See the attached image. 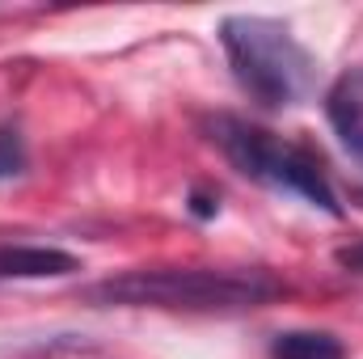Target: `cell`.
I'll return each instance as SVG.
<instances>
[{
    "instance_id": "cell-4",
    "label": "cell",
    "mask_w": 363,
    "mask_h": 359,
    "mask_svg": "<svg viewBox=\"0 0 363 359\" xmlns=\"http://www.w3.org/2000/svg\"><path fill=\"white\" fill-rule=\"evenodd\" d=\"M325 118L338 136V144L359 161L363 170V64L359 68H347L330 93H325Z\"/></svg>"
},
{
    "instance_id": "cell-6",
    "label": "cell",
    "mask_w": 363,
    "mask_h": 359,
    "mask_svg": "<svg viewBox=\"0 0 363 359\" xmlns=\"http://www.w3.org/2000/svg\"><path fill=\"white\" fill-rule=\"evenodd\" d=\"M271 359H347V347L325 330H283L271 338Z\"/></svg>"
},
{
    "instance_id": "cell-3",
    "label": "cell",
    "mask_w": 363,
    "mask_h": 359,
    "mask_svg": "<svg viewBox=\"0 0 363 359\" xmlns=\"http://www.w3.org/2000/svg\"><path fill=\"white\" fill-rule=\"evenodd\" d=\"M211 140L233 161V170L245 174L250 182H262V186L283 190V194H300L313 207H321L330 216H342V203H338L334 186H330L321 161L308 148L287 144L283 136H274L258 123H245L237 114H216L211 118Z\"/></svg>"
},
{
    "instance_id": "cell-7",
    "label": "cell",
    "mask_w": 363,
    "mask_h": 359,
    "mask_svg": "<svg viewBox=\"0 0 363 359\" xmlns=\"http://www.w3.org/2000/svg\"><path fill=\"white\" fill-rule=\"evenodd\" d=\"M26 140H21V131L17 127H0V182L17 178V174H26Z\"/></svg>"
},
{
    "instance_id": "cell-2",
    "label": "cell",
    "mask_w": 363,
    "mask_h": 359,
    "mask_svg": "<svg viewBox=\"0 0 363 359\" xmlns=\"http://www.w3.org/2000/svg\"><path fill=\"white\" fill-rule=\"evenodd\" d=\"M220 43H224V55L233 64L237 85L254 101L283 110V106H296L300 97H308L317 64L283 21L254 17V13L224 17Z\"/></svg>"
},
{
    "instance_id": "cell-9",
    "label": "cell",
    "mask_w": 363,
    "mask_h": 359,
    "mask_svg": "<svg viewBox=\"0 0 363 359\" xmlns=\"http://www.w3.org/2000/svg\"><path fill=\"white\" fill-rule=\"evenodd\" d=\"M216 207H220V203H216L211 194H203V190H194V194H190V211H194L199 220H207V216H216Z\"/></svg>"
},
{
    "instance_id": "cell-1",
    "label": "cell",
    "mask_w": 363,
    "mask_h": 359,
    "mask_svg": "<svg viewBox=\"0 0 363 359\" xmlns=\"http://www.w3.org/2000/svg\"><path fill=\"white\" fill-rule=\"evenodd\" d=\"M283 283L267 270H203V267H161L127 270L118 279H101L89 287L97 304H131V309H254L274 300Z\"/></svg>"
},
{
    "instance_id": "cell-5",
    "label": "cell",
    "mask_w": 363,
    "mask_h": 359,
    "mask_svg": "<svg viewBox=\"0 0 363 359\" xmlns=\"http://www.w3.org/2000/svg\"><path fill=\"white\" fill-rule=\"evenodd\" d=\"M81 270V263L68 250L51 245H4L0 250V279H60Z\"/></svg>"
},
{
    "instance_id": "cell-8",
    "label": "cell",
    "mask_w": 363,
    "mask_h": 359,
    "mask_svg": "<svg viewBox=\"0 0 363 359\" xmlns=\"http://www.w3.org/2000/svg\"><path fill=\"white\" fill-rule=\"evenodd\" d=\"M334 258H338V267H347V270H355V275H363V241H355V245H342Z\"/></svg>"
}]
</instances>
